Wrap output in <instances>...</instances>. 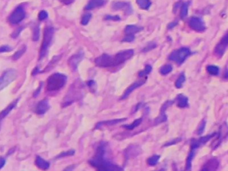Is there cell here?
Wrapping results in <instances>:
<instances>
[{"label": "cell", "mask_w": 228, "mask_h": 171, "mask_svg": "<svg viewBox=\"0 0 228 171\" xmlns=\"http://www.w3.org/2000/svg\"><path fill=\"white\" fill-rule=\"evenodd\" d=\"M106 145L101 143L96 150L95 156L89 161V163L97 171H123V169L118 165L107 161L105 157Z\"/></svg>", "instance_id": "obj_1"}, {"label": "cell", "mask_w": 228, "mask_h": 171, "mask_svg": "<svg viewBox=\"0 0 228 171\" xmlns=\"http://www.w3.org/2000/svg\"><path fill=\"white\" fill-rule=\"evenodd\" d=\"M67 76L66 75L55 73L51 75L47 80V90L49 92L58 91L61 89L66 84Z\"/></svg>", "instance_id": "obj_2"}, {"label": "cell", "mask_w": 228, "mask_h": 171, "mask_svg": "<svg viewBox=\"0 0 228 171\" xmlns=\"http://www.w3.org/2000/svg\"><path fill=\"white\" fill-rule=\"evenodd\" d=\"M54 34V30L53 27H46V29L44 30L43 42L39 53V59H42L46 55L48 50V47H49L50 45L51 44L52 39H53Z\"/></svg>", "instance_id": "obj_3"}, {"label": "cell", "mask_w": 228, "mask_h": 171, "mask_svg": "<svg viewBox=\"0 0 228 171\" xmlns=\"http://www.w3.org/2000/svg\"><path fill=\"white\" fill-rule=\"evenodd\" d=\"M79 83L76 82V84L74 83L73 85H71L70 89L68 92L65 98L63 100V103L62 106L63 107L67 106L68 105L71 104V103L74 102L76 100H78L79 98L81 97V88L79 86Z\"/></svg>", "instance_id": "obj_4"}, {"label": "cell", "mask_w": 228, "mask_h": 171, "mask_svg": "<svg viewBox=\"0 0 228 171\" xmlns=\"http://www.w3.org/2000/svg\"><path fill=\"white\" fill-rule=\"evenodd\" d=\"M191 54V51L189 48L187 47H182L179 50H175L169 56L170 60L175 62L178 64L182 63L186 60V59Z\"/></svg>", "instance_id": "obj_5"}, {"label": "cell", "mask_w": 228, "mask_h": 171, "mask_svg": "<svg viewBox=\"0 0 228 171\" xmlns=\"http://www.w3.org/2000/svg\"><path fill=\"white\" fill-rule=\"evenodd\" d=\"M18 77L17 71L14 69L8 70L0 77V91L14 82Z\"/></svg>", "instance_id": "obj_6"}, {"label": "cell", "mask_w": 228, "mask_h": 171, "mask_svg": "<svg viewBox=\"0 0 228 171\" xmlns=\"http://www.w3.org/2000/svg\"><path fill=\"white\" fill-rule=\"evenodd\" d=\"M134 54V51L133 50H126L119 51L115 56H114V66L122 64L123 62L128 60L133 56Z\"/></svg>", "instance_id": "obj_7"}, {"label": "cell", "mask_w": 228, "mask_h": 171, "mask_svg": "<svg viewBox=\"0 0 228 171\" xmlns=\"http://www.w3.org/2000/svg\"><path fill=\"white\" fill-rule=\"evenodd\" d=\"M227 136H228V125L226 122H224L222 124V126H220L218 138L212 142L211 144L212 150H214L216 148H218L219 145L222 143V142Z\"/></svg>", "instance_id": "obj_8"}, {"label": "cell", "mask_w": 228, "mask_h": 171, "mask_svg": "<svg viewBox=\"0 0 228 171\" xmlns=\"http://www.w3.org/2000/svg\"><path fill=\"white\" fill-rule=\"evenodd\" d=\"M26 17V11L21 6L16 7L10 16V22L13 24H18Z\"/></svg>", "instance_id": "obj_9"}, {"label": "cell", "mask_w": 228, "mask_h": 171, "mask_svg": "<svg viewBox=\"0 0 228 171\" xmlns=\"http://www.w3.org/2000/svg\"><path fill=\"white\" fill-rule=\"evenodd\" d=\"M228 46V32L222 38L214 49V54L216 57L222 58Z\"/></svg>", "instance_id": "obj_10"}, {"label": "cell", "mask_w": 228, "mask_h": 171, "mask_svg": "<svg viewBox=\"0 0 228 171\" xmlns=\"http://www.w3.org/2000/svg\"><path fill=\"white\" fill-rule=\"evenodd\" d=\"M95 63L99 67H107L114 66V57L106 54H103L95 59Z\"/></svg>", "instance_id": "obj_11"}, {"label": "cell", "mask_w": 228, "mask_h": 171, "mask_svg": "<svg viewBox=\"0 0 228 171\" xmlns=\"http://www.w3.org/2000/svg\"><path fill=\"white\" fill-rule=\"evenodd\" d=\"M189 26L195 31L202 32L206 30V26L201 19L198 17H192L189 20Z\"/></svg>", "instance_id": "obj_12"}, {"label": "cell", "mask_w": 228, "mask_h": 171, "mask_svg": "<svg viewBox=\"0 0 228 171\" xmlns=\"http://www.w3.org/2000/svg\"><path fill=\"white\" fill-rule=\"evenodd\" d=\"M174 104V101H167L162 106V108H161V110H160V113L159 114V116L154 120V124L155 125L159 124H160V123L164 122L167 120V116H166L165 112L168 107L170 106L171 104Z\"/></svg>", "instance_id": "obj_13"}, {"label": "cell", "mask_w": 228, "mask_h": 171, "mask_svg": "<svg viewBox=\"0 0 228 171\" xmlns=\"http://www.w3.org/2000/svg\"><path fill=\"white\" fill-rule=\"evenodd\" d=\"M215 136H216V134L213 133V134L207 135V136L200 138L198 139V140L193 139V140H192V141H191V149H194V150L198 149L199 146H201L202 145H203L204 144H206V143L209 141L210 139H211L212 138H214Z\"/></svg>", "instance_id": "obj_14"}, {"label": "cell", "mask_w": 228, "mask_h": 171, "mask_svg": "<svg viewBox=\"0 0 228 171\" xmlns=\"http://www.w3.org/2000/svg\"><path fill=\"white\" fill-rule=\"evenodd\" d=\"M83 58V53L82 51L74 55H72L71 57L70 58L69 60H68V64L70 67V68L72 70H76L78 68V66L79 65V62H81Z\"/></svg>", "instance_id": "obj_15"}, {"label": "cell", "mask_w": 228, "mask_h": 171, "mask_svg": "<svg viewBox=\"0 0 228 171\" xmlns=\"http://www.w3.org/2000/svg\"><path fill=\"white\" fill-rule=\"evenodd\" d=\"M146 82V78H144V79H139V80L136 81L134 83H132L130 86L128 87V88L126 89L125 92H124L121 99H122V100H123V99H126L128 96H130V94L133 92V91L134 90L138 88L140 86H142L143 84L145 83Z\"/></svg>", "instance_id": "obj_16"}, {"label": "cell", "mask_w": 228, "mask_h": 171, "mask_svg": "<svg viewBox=\"0 0 228 171\" xmlns=\"http://www.w3.org/2000/svg\"><path fill=\"white\" fill-rule=\"evenodd\" d=\"M219 167V161L215 158L208 160L202 166L200 171H216Z\"/></svg>", "instance_id": "obj_17"}, {"label": "cell", "mask_w": 228, "mask_h": 171, "mask_svg": "<svg viewBox=\"0 0 228 171\" xmlns=\"http://www.w3.org/2000/svg\"><path fill=\"white\" fill-rule=\"evenodd\" d=\"M49 109H50L49 102H48L47 100H43L39 102L37 106H36L35 112L36 114L42 115L45 114Z\"/></svg>", "instance_id": "obj_18"}, {"label": "cell", "mask_w": 228, "mask_h": 171, "mask_svg": "<svg viewBox=\"0 0 228 171\" xmlns=\"http://www.w3.org/2000/svg\"><path fill=\"white\" fill-rule=\"evenodd\" d=\"M127 120V118H119V119H115V120H106V121H103V122H98L97 124L95 126V128H102V126H113L118 124V123L126 121Z\"/></svg>", "instance_id": "obj_19"}, {"label": "cell", "mask_w": 228, "mask_h": 171, "mask_svg": "<svg viewBox=\"0 0 228 171\" xmlns=\"http://www.w3.org/2000/svg\"><path fill=\"white\" fill-rule=\"evenodd\" d=\"M35 165L37 166L39 169L43 170H46L50 168V163L47 161L44 160L43 158L38 156L35 159Z\"/></svg>", "instance_id": "obj_20"}, {"label": "cell", "mask_w": 228, "mask_h": 171, "mask_svg": "<svg viewBox=\"0 0 228 171\" xmlns=\"http://www.w3.org/2000/svg\"><path fill=\"white\" fill-rule=\"evenodd\" d=\"M106 1V0H90L86 7V10H91L96 8V7H99L103 6Z\"/></svg>", "instance_id": "obj_21"}, {"label": "cell", "mask_w": 228, "mask_h": 171, "mask_svg": "<svg viewBox=\"0 0 228 171\" xmlns=\"http://www.w3.org/2000/svg\"><path fill=\"white\" fill-rule=\"evenodd\" d=\"M177 105L179 108H186L188 106V98L183 94H179L176 98Z\"/></svg>", "instance_id": "obj_22"}, {"label": "cell", "mask_w": 228, "mask_h": 171, "mask_svg": "<svg viewBox=\"0 0 228 171\" xmlns=\"http://www.w3.org/2000/svg\"><path fill=\"white\" fill-rule=\"evenodd\" d=\"M18 101V100H16L15 101H14V102H12L11 104L8 106L6 109H4L1 112H0V122H1L2 120H3V119L5 118L8 114H9V113L11 112V111L14 109L16 104H17Z\"/></svg>", "instance_id": "obj_23"}, {"label": "cell", "mask_w": 228, "mask_h": 171, "mask_svg": "<svg viewBox=\"0 0 228 171\" xmlns=\"http://www.w3.org/2000/svg\"><path fill=\"white\" fill-rule=\"evenodd\" d=\"M112 8L114 10H129L130 4L126 2H115L112 3Z\"/></svg>", "instance_id": "obj_24"}, {"label": "cell", "mask_w": 228, "mask_h": 171, "mask_svg": "<svg viewBox=\"0 0 228 171\" xmlns=\"http://www.w3.org/2000/svg\"><path fill=\"white\" fill-rule=\"evenodd\" d=\"M142 27H140L138 26H136L134 25H129L127 26L125 29V33L126 35H134L135 34H137L140 31L142 30Z\"/></svg>", "instance_id": "obj_25"}, {"label": "cell", "mask_w": 228, "mask_h": 171, "mask_svg": "<svg viewBox=\"0 0 228 171\" xmlns=\"http://www.w3.org/2000/svg\"><path fill=\"white\" fill-rule=\"evenodd\" d=\"M138 146H130L129 148L126 149V157L127 158H130L131 157H136L139 153V150L137 149Z\"/></svg>", "instance_id": "obj_26"}, {"label": "cell", "mask_w": 228, "mask_h": 171, "mask_svg": "<svg viewBox=\"0 0 228 171\" xmlns=\"http://www.w3.org/2000/svg\"><path fill=\"white\" fill-rule=\"evenodd\" d=\"M195 151L194 149H191L190 152L188 154V157L186 160V171H190L191 169V165H192V161L194 157L195 154Z\"/></svg>", "instance_id": "obj_27"}, {"label": "cell", "mask_w": 228, "mask_h": 171, "mask_svg": "<svg viewBox=\"0 0 228 171\" xmlns=\"http://www.w3.org/2000/svg\"><path fill=\"white\" fill-rule=\"evenodd\" d=\"M142 120H143L142 118H139L138 119H136V120L132 122L131 124H125V125H123L122 127H123V128H125L127 130H134L135 128H136V127H138L140 124H141L142 122Z\"/></svg>", "instance_id": "obj_28"}, {"label": "cell", "mask_w": 228, "mask_h": 171, "mask_svg": "<svg viewBox=\"0 0 228 171\" xmlns=\"http://www.w3.org/2000/svg\"><path fill=\"white\" fill-rule=\"evenodd\" d=\"M138 6L142 10H148L151 6V3L150 0H136Z\"/></svg>", "instance_id": "obj_29"}, {"label": "cell", "mask_w": 228, "mask_h": 171, "mask_svg": "<svg viewBox=\"0 0 228 171\" xmlns=\"http://www.w3.org/2000/svg\"><path fill=\"white\" fill-rule=\"evenodd\" d=\"M207 71L208 73H209L210 75H217L219 72V67H217L216 66H214V65L207 66Z\"/></svg>", "instance_id": "obj_30"}, {"label": "cell", "mask_w": 228, "mask_h": 171, "mask_svg": "<svg viewBox=\"0 0 228 171\" xmlns=\"http://www.w3.org/2000/svg\"><path fill=\"white\" fill-rule=\"evenodd\" d=\"M26 46H23L22 47H20V49L19 50L16 51L12 58H13L14 60H17V59H18L19 58H21L23 54L26 52Z\"/></svg>", "instance_id": "obj_31"}, {"label": "cell", "mask_w": 228, "mask_h": 171, "mask_svg": "<svg viewBox=\"0 0 228 171\" xmlns=\"http://www.w3.org/2000/svg\"><path fill=\"white\" fill-rule=\"evenodd\" d=\"M159 158H160V156H159V155H156V154L154 155V156L150 157L147 160V165L150 166L156 165H157V163L158 162Z\"/></svg>", "instance_id": "obj_32"}, {"label": "cell", "mask_w": 228, "mask_h": 171, "mask_svg": "<svg viewBox=\"0 0 228 171\" xmlns=\"http://www.w3.org/2000/svg\"><path fill=\"white\" fill-rule=\"evenodd\" d=\"M185 82H186V76H185V75L182 74L180 75L179 78L177 79V80H176L175 83V86L177 88H181L183 84V83Z\"/></svg>", "instance_id": "obj_33"}, {"label": "cell", "mask_w": 228, "mask_h": 171, "mask_svg": "<svg viewBox=\"0 0 228 171\" xmlns=\"http://www.w3.org/2000/svg\"><path fill=\"white\" fill-rule=\"evenodd\" d=\"M188 3H184L182 6L181 11H180V17L182 19H184L187 17L188 14Z\"/></svg>", "instance_id": "obj_34"}, {"label": "cell", "mask_w": 228, "mask_h": 171, "mask_svg": "<svg viewBox=\"0 0 228 171\" xmlns=\"http://www.w3.org/2000/svg\"><path fill=\"white\" fill-rule=\"evenodd\" d=\"M172 69L173 68H172V66L171 65L166 64V65L163 66L161 68H160L159 72L162 75H166L167 74L170 73L172 71Z\"/></svg>", "instance_id": "obj_35"}, {"label": "cell", "mask_w": 228, "mask_h": 171, "mask_svg": "<svg viewBox=\"0 0 228 171\" xmlns=\"http://www.w3.org/2000/svg\"><path fill=\"white\" fill-rule=\"evenodd\" d=\"M39 38V26H35L33 28V35L32 39L34 41H38Z\"/></svg>", "instance_id": "obj_36"}, {"label": "cell", "mask_w": 228, "mask_h": 171, "mask_svg": "<svg viewBox=\"0 0 228 171\" xmlns=\"http://www.w3.org/2000/svg\"><path fill=\"white\" fill-rule=\"evenodd\" d=\"M91 18V14H84L83 15V17L82 18V20H81V23L82 25L83 26H86L87 25L88 23H89V22L90 21V19Z\"/></svg>", "instance_id": "obj_37"}, {"label": "cell", "mask_w": 228, "mask_h": 171, "mask_svg": "<svg viewBox=\"0 0 228 171\" xmlns=\"http://www.w3.org/2000/svg\"><path fill=\"white\" fill-rule=\"evenodd\" d=\"M151 70H152V67L150 65L146 66V67H145V69H144L143 71H140V72L139 73V76L141 77V78L146 76V75H147V74H149L151 72Z\"/></svg>", "instance_id": "obj_38"}, {"label": "cell", "mask_w": 228, "mask_h": 171, "mask_svg": "<svg viewBox=\"0 0 228 171\" xmlns=\"http://www.w3.org/2000/svg\"><path fill=\"white\" fill-rule=\"evenodd\" d=\"M206 126V120H203L198 126V135H201L203 133L204 130H205Z\"/></svg>", "instance_id": "obj_39"}, {"label": "cell", "mask_w": 228, "mask_h": 171, "mask_svg": "<svg viewBox=\"0 0 228 171\" xmlns=\"http://www.w3.org/2000/svg\"><path fill=\"white\" fill-rule=\"evenodd\" d=\"M75 154V151L74 150H70L67 151V152H63L61 154H59L57 158H63V157H70V156H73V155Z\"/></svg>", "instance_id": "obj_40"}, {"label": "cell", "mask_w": 228, "mask_h": 171, "mask_svg": "<svg viewBox=\"0 0 228 171\" xmlns=\"http://www.w3.org/2000/svg\"><path fill=\"white\" fill-rule=\"evenodd\" d=\"M48 16V14L46 11H41L39 13V15H38V18L40 21H43L44 20V19H46Z\"/></svg>", "instance_id": "obj_41"}, {"label": "cell", "mask_w": 228, "mask_h": 171, "mask_svg": "<svg viewBox=\"0 0 228 171\" xmlns=\"http://www.w3.org/2000/svg\"><path fill=\"white\" fill-rule=\"evenodd\" d=\"M105 19H106V20L118 21L120 19V18L118 15H106L105 17Z\"/></svg>", "instance_id": "obj_42"}, {"label": "cell", "mask_w": 228, "mask_h": 171, "mask_svg": "<svg viewBox=\"0 0 228 171\" xmlns=\"http://www.w3.org/2000/svg\"><path fill=\"white\" fill-rule=\"evenodd\" d=\"M134 39V35H127L123 39V42H131Z\"/></svg>", "instance_id": "obj_43"}, {"label": "cell", "mask_w": 228, "mask_h": 171, "mask_svg": "<svg viewBox=\"0 0 228 171\" xmlns=\"http://www.w3.org/2000/svg\"><path fill=\"white\" fill-rule=\"evenodd\" d=\"M12 49L10 46H3L0 47V53H3V52H7V51H10Z\"/></svg>", "instance_id": "obj_44"}, {"label": "cell", "mask_w": 228, "mask_h": 171, "mask_svg": "<svg viewBox=\"0 0 228 171\" xmlns=\"http://www.w3.org/2000/svg\"><path fill=\"white\" fill-rule=\"evenodd\" d=\"M182 140L181 138H176V139H174L173 140H171L170 142H169L168 143H167V144H166L165 146H170V145H175L176 143H178L179 142H180Z\"/></svg>", "instance_id": "obj_45"}, {"label": "cell", "mask_w": 228, "mask_h": 171, "mask_svg": "<svg viewBox=\"0 0 228 171\" xmlns=\"http://www.w3.org/2000/svg\"><path fill=\"white\" fill-rule=\"evenodd\" d=\"M87 84H88V86L90 87V88L91 89V90H95V89L94 88V87L96 88V84H95V82L94 80L89 81L87 83Z\"/></svg>", "instance_id": "obj_46"}, {"label": "cell", "mask_w": 228, "mask_h": 171, "mask_svg": "<svg viewBox=\"0 0 228 171\" xmlns=\"http://www.w3.org/2000/svg\"><path fill=\"white\" fill-rule=\"evenodd\" d=\"M6 164V160L3 157H0V169L3 168Z\"/></svg>", "instance_id": "obj_47"}, {"label": "cell", "mask_w": 228, "mask_h": 171, "mask_svg": "<svg viewBox=\"0 0 228 171\" xmlns=\"http://www.w3.org/2000/svg\"><path fill=\"white\" fill-rule=\"evenodd\" d=\"M62 2L66 5H70L71 3H73L75 0H62Z\"/></svg>", "instance_id": "obj_48"}, {"label": "cell", "mask_w": 228, "mask_h": 171, "mask_svg": "<svg viewBox=\"0 0 228 171\" xmlns=\"http://www.w3.org/2000/svg\"><path fill=\"white\" fill-rule=\"evenodd\" d=\"M42 83H40V85H39V88L37 90H36L35 91V93H34V97H36V96H38V95L39 94V93L40 92V90H41V88H42Z\"/></svg>", "instance_id": "obj_49"}, {"label": "cell", "mask_w": 228, "mask_h": 171, "mask_svg": "<svg viewBox=\"0 0 228 171\" xmlns=\"http://www.w3.org/2000/svg\"><path fill=\"white\" fill-rule=\"evenodd\" d=\"M75 168V166L74 165H71V166H69L68 167H67V168L64 170L63 171H73V170Z\"/></svg>", "instance_id": "obj_50"}, {"label": "cell", "mask_w": 228, "mask_h": 171, "mask_svg": "<svg viewBox=\"0 0 228 171\" xmlns=\"http://www.w3.org/2000/svg\"><path fill=\"white\" fill-rule=\"evenodd\" d=\"M177 24H178V22H172V23H170L169 26H168V28H169V29H171L172 27H175V26L176 25H177Z\"/></svg>", "instance_id": "obj_51"}, {"label": "cell", "mask_w": 228, "mask_h": 171, "mask_svg": "<svg viewBox=\"0 0 228 171\" xmlns=\"http://www.w3.org/2000/svg\"><path fill=\"white\" fill-rule=\"evenodd\" d=\"M224 77L226 78H228V69H226L225 71V74H224Z\"/></svg>", "instance_id": "obj_52"}]
</instances>
